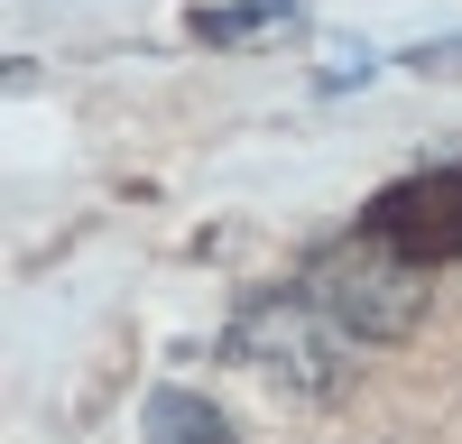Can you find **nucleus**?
Returning a JSON list of instances; mask_svg holds the SVG:
<instances>
[{
    "label": "nucleus",
    "mask_w": 462,
    "mask_h": 444,
    "mask_svg": "<svg viewBox=\"0 0 462 444\" xmlns=\"http://www.w3.org/2000/svg\"><path fill=\"white\" fill-rule=\"evenodd\" d=\"M139 435H148V444H241V426H231L204 389H148Z\"/></svg>",
    "instance_id": "20e7f679"
},
{
    "label": "nucleus",
    "mask_w": 462,
    "mask_h": 444,
    "mask_svg": "<svg viewBox=\"0 0 462 444\" xmlns=\"http://www.w3.org/2000/svg\"><path fill=\"white\" fill-rule=\"evenodd\" d=\"M407 65H416V74H462V37H426Z\"/></svg>",
    "instance_id": "423d86ee"
},
{
    "label": "nucleus",
    "mask_w": 462,
    "mask_h": 444,
    "mask_svg": "<svg viewBox=\"0 0 462 444\" xmlns=\"http://www.w3.org/2000/svg\"><path fill=\"white\" fill-rule=\"evenodd\" d=\"M185 28H195L204 47H268V37L305 28V0H231V10H195Z\"/></svg>",
    "instance_id": "39448f33"
},
{
    "label": "nucleus",
    "mask_w": 462,
    "mask_h": 444,
    "mask_svg": "<svg viewBox=\"0 0 462 444\" xmlns=\"http://www.w3.org/2000/svg\"><path fill=\"white\" fill-rule=\"evenodd\" d=\"M222 352L259 370V380H278L296 398H333L342 389V370H352V333H342L324 306H315V287H268V296H241V315L222 324Z\"/></svg>",
    "instance_id": "f257e3e1"
},
{
    "label": "nucleus",
    "mask_w": 462,
    "mask_h": 444,
    "mask_svg": "<svg viewBox=\"0 0 462 444\" xmlns=\"http://www.w3.org/2000/svg\"><path fill=\"white\" fill-rule=\"evenodd\" d=\"M305 287H315V306L352 333V343H407L416 324H426V269H416L407 250H389L379 232H342L305 259Z\"/></svg>",
    "instance_id": "f03ea898"
},
{
    "label": "nucleus",
    "mask_w": 462,
    "mask_h": 444,
    "mask_svg": "<svg viewBox=\"0 0 462 444\" xmlns=\"http://www.w3.org/2000/svg\"><path fill=\"white\" fill-rule=\"evenodd\" d=\"M361 232H379L389 250H407L416 269L462 259V158L416 167V176H398V185H379V195L361 204Z\"/></svg>",
    "instance_id": "7ed1b4c3"
}]
</instances>
